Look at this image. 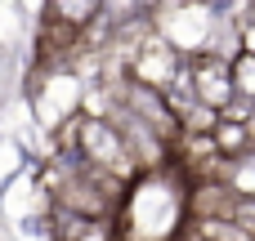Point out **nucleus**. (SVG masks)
I'll return each instance as SVG.
<instances>
[{
    "mask_svg": "<svg viewBox=\"0 0 255 241\" xmlns=\"http://www.w3.org/2000/svg\"><path fill=\"white\" fill-rule=\"evenodd\" d=\"M63 241H117V224L112 219H90L85 228H76L72 237H63Z\"/></svg>",
    "mask_w": 255,
    "mask_h": 241,
    "instance_id": "nucleus-8",
    "label": "nucleus"
},
{
    "mask_svg": "<svg viewBox=\"0 0 255 241\" xmlns=\"http://www.w3.org/2000/svg\"><path fill=\"white\" fill-rule=\"evenodd\" d=\"M229 219H238L242 228H251V233H255V197H238L233 210H229Z\"/></svg>",
    "mask_w": 255,
    "mask_h": 241,
    "instance_id": "nucleus-9",
    "label": "nucleus"
},
{
    "mask_svg": "<svg viewBox=\"0 0 255 241\" xmlns=\"http://www.w3.org/2000/svg\"><path fill=\"white\" fill-rule=\"evenodd\" d=\"M179 241H202V237H197V233H193V228H188V233H184V237H179Z\"/></svg>",
    "mask_w": 255,
    "mask_h": 241,
    "instance_id": "nucleus-12",
    "label": "nucleus"
},
{
    "mask_svg": "<svg viewBox=\"0 0 255 241\" xmlns=\"http://www.w3.org/2000/svg\"><path fill=\"white\" fill-rule=\"evenodd\" d=\"M139 4H143V9H161L166 0H139Z\"/></svg>",
    "mask_w": 255,
    "mask_h": 241,
    "instance_id": "nucleus-11",
    "label": "nucleus"
},
{
    "mask_svg": "<svg viewBox=\"0 0 255 241\" xmlns=\"http://www.w3.org/2000/svg\"><path fill=\"white\" fill-rule=\"evenodd\" d=\"M188 72H193V94H197L206 107L224 112V107L238 98V85H233V58L206 49V54L188 58Z\"/></svg>",
    "mask_w": 255,
    "mask_h": 241,
    "instance_id": "nucleus-2",
    "label": "nucleus"
},
{
    "mask_svg": "<svg viewBox=\"0 0 255 241\" xmlns=\"http://www.w3.org/2000/svg\"><path fill=\"white\" fill-rule=\"evenodd\" d=\"M211 134H215L220 157H242L247 148H255V143H251V125H247V121H229V116H220Z\"/></svg>",
    "mask_w": 255,
    "mask_h": 241,
    "instance_id": "nucleus-5",
    "label": "nucleus"
},
{
    "mask_svg": "<svg viewBox=\"0 0 255 241\" xmlns=\"http://www.w3.org/2000/svg\"><path fill=\"white\" fill-rule=\"evenodd\" d=\"M99 9H103V0H49V18L72 31H85L99 18Z\"/></svg>",
    "mask_w": 255,
    "mask_h": 241,
    "instance_id": "nucleus-4",
    "label": "nucleus"
},
{
    "mask_svg": "<svg viewBox=\"0 0 255 241\" xmlns=\"http://www.w3.org/2000/svg\"><path fill=\"white\" fill-rule=\"evenodd\" d=\"M67 148H76L94 170H103V174H112V179H121V183L139 179L134 152H130V143L121 139V130H117L108 116H76V121L67 125Z\"/></svg>",
    "mask_w": 255,
    "mask_h": 241,
    "instance_id": "nucleus-1",
    "label": "nucleus"
},
{
    "mask_svg": "<svg viewBox=\"0 0 255 241\" xmlns=\"http://www.w3.org/2000/svg\"><path fill=\"white\" fill-rule=\"evenodd\" d=\"M247 125H251V143H255V107H251V121H247Z\"/></svg>",
    "mask_w": 255,
    "mask_h": 241,
    "instance_id": "nucleus-13",
    "label": "nucleus"
},
{
    "mask_svg": "<svg viewBox=\"0 0 255 241\" xmlns=\"http://www.w3.org/2000/svg\"><path fill=\"white\" fill-rule=\"evenodd\" d=\"M193 233L202 241H255L251 228H242L238 219L220 215V219H193Z\"/></svg>",
    "mask_w": 255,
    "mask_h": 241,
    "instance_id": "nucleus-6",
    "label": "nucleus"
},
{
    "mask_svg": "<svg viewBox=\"0 0 255 241\" xmlns=\"http://www.w3.org/2000/svg\"><path fill=\"white\" fill-rule=\"evenodd\" d=\"M238 49L255 54V18H247V22H242V31H238Z\"/></svg>",
    "mask_w": 255,
    "mask_h": 241,
    "instance_id": "nucleus-10",
    "label": "nucleus"
},
{
    "mask_svg": "<svg viewBox=\"0 0 255 241\" xmlns=\"http://www.w3.org/2000/svg\"><path fill=\"white\" fill-rule=\"evenodd\" d=\"M233 85H238L242 98H251V103H255V54H247V49L233 54Z\"/></svg>",
    "mask_w": 255,
    "mask_h": 241,
    "instance_id": "nucleus-7",
    "label": "nucleus"
},
{
    "mask_svg": "<svg viewBox=\"0 0 255 241\" xmlns=\"http://www.w3.org/2000/svg\"><path fill=\"white\" fill-rule=\"evenodd\" d=\"M179 67H184V54L170 40H143L130 58V76L143 80V85H157V89H166L179 76Z\"/></svg>",
    "mask_w": 255,
    "mask_h": 241,
    "instance_id": "nucleus-3",
    "label": "nucleus"
}]
</instances>
